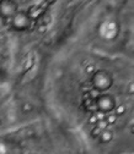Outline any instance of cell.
<instances>
[{"label":"cell","instance_id":"cell-1","mask_svg":"<svg viewBox=\"0 0 134 154\" xmlns=\"http://www.w3.org/2000/svg\"><path fill=\"white\" fill-rule=\"evenodd\" d=\"M112 83H113L112 75L108 73V72L105 71V70L96 71V72L92 75V79H91L92 88L96 89V91H99L100 93L107 91L108 88H111Z\"/></svg>","mask_w":134,"mask_h":154},{"label":"cell","instance_id":"cell-2","mask_svg":"<svg viewBox=\"0 0 134 154\" xmlns=\"http://www.w3.org/2000/svg\"><path fill=\"white\" fill-rule=\"evenodd\" d=\"M31 25L32 17L25 11H18L12 18H10V26L15 31H27L31 28Z\"/></svg>","mask_w":134,"mask_h":154},{"label":"cell","instance_id":"cell-3","mask_svg":"<svg viewBox=\"0 0 134 154\" xmlns=\"http://www.w3.org/2000/svg\"><path fill=\"white\" fill-rule=\"evenodd\" d=\"M18 12V4L15 0H0V17L10 20Z\"/></svg>","mask_w":134,"mask_h":154},{"label":"cell","instance_id":"cell-4","mask_svg":"<svg viewBox=\"0 0 134 154\" xmlns=\"http://www.w3.org/2000/svg\"><path fill=\"white\" fill-rule=\"evenodd\" d=\"M95 102H96L97 110H100L105 114L112 111L113 109H116V102H114V98L111 94H100L99 97L95 99Z\"/></svg>","mask_w":134,"mask_h":154},{"label":"cell","instance_id":"cell-5","mask_svg":"<svg viewBox=\"0 0 134 154\" xmlns=\"http://www.w3.org/2000/svg\"><path fill=\"white\" fill-rule=\"evenodd\" d=\"M112 137H113V133H112L111 131L103 130V131L101 132V134H100V141H101L102 143H107V142H109V141L112 140Z\"/></svg>","mask_w":134,"mask_h":154},{"label":"cell","instance_id":"cell-6","mask_svg":"<svg viewBox=\"0 0 134 154\" xmlns=\"http://www.w3.org/2000/svg\"><path fill=\"white\" fill-rule=\"evenodd\" d=\"M107 125H108L107 120H106V119H103V120H99V122H97V125H96V126H99L101 130H106Z\"/></svg>","mask_w":134,"mask_h":154},{"label":"cell","instance_id":"cell-7","mask_svg":"<svg viewBox=\"0 0 134 154\" xmlns=\"http://www.w3.org/2000/svg\"><path fill=\"white\" fill-rule=\"evenodd\" d=\"M102 131H103V130H101L99 126H96V127H95V128L92 130L91 134H92L93 137H97V136H100V134H101V132H102Z\"/></svg>","mask_w":134,"mask_h":154},{"label":"cell","instance_id":"cell-8","mask_svg":"<svg viewBox=\"0 0 134 154\" xmlns=\"http://www.w3.org/2000/svg\"><path fill=\"white\" fill-rule=\"evenodd\" d=\"M126 111V108L124 105H119V106H116V115H121Z\"/></svg>","mask_w":134,"mask_h":154},{"label":"cell","instance_id":"cell-9","mask_svg":"<svg viewBox=\"0 0 134 154\" xmlns=\"http://www.w3.org/2000/svg\"><path fill=\"white\" fill-rule=\"evenodd\" d=\"M106 120H107L108 124H113L114 121L117 120V115H109V116L106 118Z\"/></svg>","mask_w":134,"mask_h":154},{"label":"cell","instance_id":"cell-10","mask_svg":"<svg viewBox=\"0 0 134 154\" xmlns=\"http://www.w3.org/2000/svg\"><path fill=\"white\" fill-rule=\"evenodd\" d=\"M89 122H90V124H95V122H99V119H97V116H96V115H92V116L90 118V120H89Z\"/></svg>","mask_w":134,"mask_h":154},{"label":"cell","instance_id":"cell-11","mask_svg":"<svg viewBox=\"0 0 134 154\" xmlns=\"http://www.w3.org/2000/svg\"><path fill=\"white\" fill-rule=\"evenodd\" d=\"M128 92H129V93H132V94H134V82H133V83H130V85L128 86Z\"/></svg>","mask_w":134,"mask_h":154},{"label":"cell","instance_id":"cell-12","mask_svg":"<svg viewBox=\"0 0 134 154\" xmlns=\"http://www.w3.org/2000/svg\"><path fill=\"white\" fill-rule=\"evenodd\" d=\"M86 72H87V73H90V72H93V66H92V65L87 66V67H86Z\"/></svg>","mask_w":134,"mask_h":154},{"label":"cell","instance_id":"cell-13","mask_svg":"<svg viewBox=\"0 0 134 154\" xmlns=\"http://www.w3.org/2000/svg\"><path fill=\"white\" fill-rule=\"evenodd\" d=\"M30 109H32V106H31L30 104H25V106H24V110H30Z\"/></svg>","mask_w":134,"mask_h":154}]
</instances>
